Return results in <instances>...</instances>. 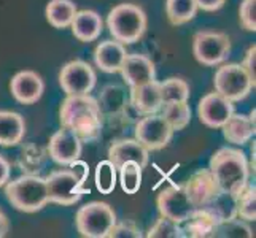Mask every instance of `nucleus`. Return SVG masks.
<instances>
[{"instance_id": "1", "label": "nucleus", "mask_w": 256, "mask_h": 238, "mask_svg": "<svg viewBox=\"0 0 256 238\" xmlns=\"http://www.w3.org/2000/svg\"><path fill=\"white\" fill-rule=\"evenodd\" d=\"M60 126L83 140H94L102 130V110L92 95H67L59 108Z\"/></svg>"}, {"instance_id": "2", "label": "nucleus", "mask_w": 256, "mask_h": 238, "mask_svg": "<svg viewBox=\"0 0 256 238\" xmlns=\"http://www.w3.org/2000/svg\"><path fill=\"white\" fill-rule=\"evenodd\" d=\"M208 170L218 188L237 197L248 184L250 165L246 154L239 148L224 146L212 156Z\"/></svg>"}, {"instance_id": "3", "label": "nucleus", "mask_w": 256, "mask_h": 238, "mask_svg": "<svg viewBox=\"0 0 256 238\" xmlns=\"http://www.w3.org/2000/svg\"><path fill=\"white\" fill-rule=\"evenodd\" d=\"M5 196L12 207L22 213H37L48 202L45 178L35 175H24L5 184Z\"/></svg>"}, {"instance_id": "4", "label": "nucleus", "mask_w": 256, "mask_h": 238, "mask_svg": "<svg viewBox=\"0 0 256 238\" xmlns=\"http://www.w3.org/2000/svg\"><path fill=\"white\" fill-rule=\"evenodd\" d=\"M146 13L136 3H120L107 16V27L113 40L132 45L144 37L146 30Z\"/></svg>"}, {"instance_id": "5", "label": "nucleus", "mask_w": 256, "mask_h": 238, "mask_svg": "<svg viewBox=\"0 0 256 238\" xmlns=\"http://www.w3.org/2000/svg\"><path fill=\"white\" fill-rule=\"evenodd\" d=\"M76 231L86 238H107L116 224V213L105 202H90L78 208L75 216Z\"/></svg>"}, {"instance_id": "6", "label": "nucleus", "mask_w": 256, "mask_h": 238, "mask_svg": "<svg viewBox=\"0 0 256 238\" xmlns=\"http://www.w3.org/2000/svg\"><path fill=\"white\" fill-rule=\"evenodd\" d=\"M231 52V40L223 32L200 30L192 37V54L199 64L216 67L226 62Z\"/></svg>"}, {"instance_id": "7", "label": "nucleus", "mask_w": 256, "mask_h": 238, "mask_svg": "<svg viewBox=\"0 0 256 238\" xmlns=\"http://www.w3.org/2000/svg\"><path fill=\"white\" fill-rule=\"evenodd\" d=\"M214 86L215 91L228 100L242 102L250 95L256 84L240 64H224L215 72Z\"/></svg>"}, {"instance_id": "8", "label": "nucleus", "mask_w": 256, "mask_h": 238, "mask_svg": "<svg viewBox=\"0 0 256 238\" xmlns=\"http://www.w3.org/2000/svg\"><path fill=\"white\" fill-rule=\"evenodd\" d=\"M45 183L50 204L70 207L80 202L83 194H86L75 172L68 169L51 172L45 178Z\"/></svg>"}, {"instance_id": "9", "label": "nucleus", "mask_w": 256, "mask_h": 238, "mask_svg": "<svg viewBox=\"0 0 256 238\" xmlns=\"http://www.w3.org/2000/svg\"><path fill=\"white\" fill-rule=\"evenodd\" d=\"M97 81L94 68L84 60H70L59 73V86L67 95L90 94Z\"/></svg>"}, {"instance_id": "10", "label": "nucleus", "mask_w": 256, "mask_h": 238, "mask_svg": "<svg viewBox=\"0 0 256 238\" xmlns=\"http://www.w3.org/2000/svg\"><path fill=\"white\" fill-rule=\"evenodd\" d=\"M174 135L172 127L167 124L162 114H145L136 126V140L148 151H160L170 143Z\"/></svg>"}, {"instance_id": "11", "label": "nucleus", "mask_w": 256, "mask_h": 238, "mask_svg": "<svg viewBox=\"0 0 256 238\" xmlns=\"http://www.w3.org/2000/svg\"><path fill=\"white\" fill-rule=\"evenodd\" d=\"M156 205L161 216L172 219L176 224H183L196 211L183 184H170L169 188L162 189L158 196Z\"/></svg>"}, {"instance_id": "12", "label": "nucleus", "mask_w": 256, "mask_h": 238, "mask_svg": "<svg viewBox=\"0 0 256 238\" xmlns=\"http://www.w3.org/2000/svg\"><path fill=\"white\" fill-rule=\"evenodd\" d=\"M232 113L234 102L228 100L216 91L206 94L198 105L199 119L208 129H222L224 122L232 116Z\"/></svg>"}, {"instance_id": "13", "label": "nucleus", "mask_w": 256, "mask_h": 238, "mask_svg": "<svg viewBox=\"0 0 256 238\" xmlns=\"http://www.w3.org/2000/svg\"><path fill=\"white\" fill-rule=\"evenodd\" d=\"M48 151L51 159L59 165H70L76 159H80L83 151L82 138L74 134L70 129L60 127L54 135L50 138Z\"/></svg>"}, {"instance_id": "14", "label": "nucleus", "mask_w": 256, "mask_h": 238, "mask_svg": "<svg viewBox=\"0 0 256 238\" xmlns=\"http://www.w3.org/2000/svg\"><path fill=\"white\" fill-rule=\"evenodd\" d=\"M10 91L16 102L22 105H34L42 99L45 92V83L34 70H21L12 78Z\"/></svg>"}, {"instance_id": "15", "label": "nucleus", "mask_w": 256, "mask_h": 238, "mask_svg": "<svg viewBox=\"0 0 256 238\" xmlns=\"http://www.w3.org/2000/svg\"><path fill=\"white\" fill-rule=\"evenodd\" d=\"M183 186L194 210H204L220 191L218 184L208 169H200L196 173H192L190 180L183 183Z\"/></svg>"}, {"instance_id": "16", "label": "nucleus", "mask_w": 256, "mask_h": 238, "mask_svg": "<svg viewBox=\"0 0 256 238\" xmlns=\"http://www.w3.org/2000/svg\"><path fill=\"white\" fill-rule=\"evenodd\" d=\"M108 161L116 167V170L126 162H136L145 169L150 162V151L136 138L118 140L108 149Z\"/></svg>"}, {"instance_id": "17", "label": "nucleus", "mask_w": 256, "mask_h": 238, "mask_svg": "<svg viewBox=\"0 0 256 238\" xmlns=\"http://www.w3.org/2000/svg\"><path fill=\"white\" fill-rule=\"evenodd\" d=\"M122 79L130 86H140L156 79V67L150 57L144 54H128L121 67Z\"/></svg>"}, {"instance_id": "18", "label": "nucleus", "mask_w": 256, "mask_h": 238, "mask_svg": "<svg viewBox=\"0 0 256 238\" xmlns=\"http://www.w3.org/2000/svg\"><path fill=\"white\" fill-rule=\"evenodd\" d=\"M222 130L229 143H232L236 146L246 145L256 134L254 110L250 114L232 113V116L223 124Z\"/></svg>"}, {"instance_id": "19", "label": "nucleus", "mask_w": 256, "mask_h": 238, "mask_svg": "<svg viewBox=\"0 0 256 238\" xmlns=\"http://www.w3.org/2000/svg\"><path fill=\"white\" fill-rule=\"evenodd\" d=\"M130 103L142 114H153L160 111L162 107L160 81L153 79L150 83L130 87Z\"/></svg>"}, {"instance_id": "20", "label": "nucleus", "mask_w": 256, "mask_h": 238, "mask_svg": "<svg viewBox=\"0 0 256 238\" xmlns=\"http://www.w3.org/2000/svg\"><path fill=\"white\" fill-rule=\"evenodd\" d=\"M126 56L124 45L116 40H105L94 49V62L105 73H118Z\"/></svg>"}, {"instance_id": "21", "label": "nucleus", "mask_w": 256, "mask_h": 238, "mask_svg": "<svg viewBox=\"0 0 256 238\" xmlns=\"http://www.w3.org/2000/svg\"><path fill=\"white\" fill-rule=\"evenodd\" d=\"M70 27H72V33L76 40H80L83 43H90L100 37V33L104 30V21L97 11L82 10L75 13Z\"/></svg>"}, {"instance_id": "22", "label": "nucleus", "mask_w": 256, "mask_h": 238, "mask_svg": "<svg viewBox=\"0 0 256 238\" xmlns=\"http://www.w3.org/2000/svg\"><path fill=\"white\" fill-rule=\"evenodd\" d=\"M26 135V121L20 113L0 110V146H18Z\"/></svg>"}, {"instance_id": "23", "label": "nucleus", "mask_w": 256, "mask_h": 238, "mask_svg": "<svg viewBox=\"0 0 256 238\" xmlns=\"http://www.w3.org/2000/svg\"><path fill=\"white\" fill-rule=\"evenodd\" d=\"M215 218L208 215L206 210H196L183 223V235L190 238H212L216 227Z\"/></svg>"}, {"instance_id": "24", "label": "nucleus", "mask_w": 256, "mask_h": 238, "mask_svg": "<svg viewBox=\"0 0 256 238\" xmlns=\"http://www.w3.org/2000/svg\"><path fill=\"white\" fill-rule=\"evenodd\" d=\"M76 11V3L72 0H50L45 8V16L54 29H67Z\"/></svg>"}, {"instance_id": "25", "label": "nucleus", "mask_w": 256, "mask_h": 238, "mask_svg": "<svg viewBox=\"0 0 256 238\" xmlns=\"http://www.w3.org/2000/svg\"><path fill=\"white\" fill-rule=\"evenodd\" d=\"M204 210L215 218L216 223L231 221L237 218V197L220 189Z\"/></svg>"}, {"instance_id": "26", "label": "nucleus", "mask_w": 256, "mask_h": 238, "mask_svg": "<svg viewBox=\"0 0 256 238\" xmlns=\"http://www.w3.org/2000/svg\"><path fill=\"white\" fill-rule=\"evenodd\" d=\"M196 0H166V14L172 25H183L196 17Z\"/></svg>"}, {"instance_id": "27", "label": "nucleus", "mask_w": 256, "mask_h": 238, "mask_svg": "<svg viewBox=\"0 0 256 238\" xmlns=\"http://www.w3.org/2000/svg\"><path fill=\"white\" fill-rule=\"evenodd\" d=\"M162 118L167 121V124L172 127L174 132L183 130L191 121V108L188 102H170L164 103L162 107Z\"/></svg>"}, {"instance_id": "28", "label": "nucleus", "mask_w": 256, "mask_h": 238, "mask_svg": "<svg viewBox=\"0 0 256 238\" xmlns=\"http://www.w3.org/2000/svg\"><path fill=\"white\" fill-rule=\"evenodd\" d=\"M162 105L170 102H188L190 100V84L182 78H167L162 83H160Z\"/></svg>"}, {"instance_id": "29", "label": "nucleus", "mask_w": 256, "mask_h": 238, "mask_svg": "<svg viewBox=\"0 0 256 238\" xmlns=\"http://www.w3.org/2000/svg\"><path fill=\"white\" fill-rule=\"evenodd\" d=\"M116 167H114L108 159L100 161L96 167V173H94V181H96V188L100 194H112L116 186Z\"/></svg>"}, {"instance_id": "30", "label": "nucleus", "mask_w": 256, "mask_h": 238, "mask_svg": "<svg viewBox=\"0 0 256 238\" xmlns=\"http://www.w3.org/2000/svg\"><path fill=\"white\" fill-rule=\"evenodd\" d=\"M120 184L121 189L129 196H134L142 186V167L136 162H126L120 167Z\"/></svg>"}, {"instance_id": "31", "label": "nucleus", "mask_w": 256, "mask_h": 238, "mask_svg": "<svg viewBox=\"0 0 256 238\" xmlns=\"http://www.w3.org/2000/svg\"><path fill=\"white\" fill-rule=\"evenodd\" d=\"M237 218L245 223L256 221V188L246 184L245 189L237 196Z\"/></svg>"}, {"instance_id": "32", "label": "nucleus", "mask_w": 256, "mask_h": 238, "mask_svg": "<svg viewBox=\"0 0 256 238\" xmlns=\"http://www.w3.org/2000/svg\"><path fill=\"white\" fill-rule=\"evenodd\" d=\"M254 234L252 229L245 224V221L236 218L231 221L218 223L212 238H252Z\"/></svg>"}, {"instance_id": "33", "label": "nucleus", "mask_w": 256, "mask_h": 238, "mask_svg": "<svg viewBox=\"0 0 256 238\" xmlns=\"http://www.w3.org/2000/svg\"><path fill=\"white\" fill-rule=\"evenodd\" d=\"M146 237L148 238H182L184 235H183L182 224H176L172 219L161 216L154 223V226L148 231Z\"/></svg>"}, {"instance_id": "34", "label": "nucleus", "mask_w": 256, "mask_h": 238, "mask_svg": "<svg viewBox=\"0 0 256 238\" xmlns=\"http://www.w3.org/2000/svg\"><path fill=\"white\" fill-rule=\"evenodd\" d=\"M239 22L246 32H256V0H244L240 3Z\"/></svg>"}, {"instance_id": "35", "label": "nucleus", "mask_w": 256, "mask_h": 238, "mask_svg": "<svg viewBox=\"0 0 256 238\" xmlns=\"http://www.w3.org/2000/svg\"><path fill=\"white\" fill-rule=\"evenodd\" d=\"M140 237H144V235L134 223H130V221L118 223L116 221V224L112 227V231L107 238H140Z\"/></svg>"}, {"instance_id": "36", "label": "nucleus", "mask_w": 256, "mask_h": 238, "mask_svg": "<svg viewBox=\"0 0 256 238\" xmlns=\"http://www.w3.org/2000/svg\"><path fill=\"white\" fill-rule=\"evenodd\" d=\"M240 65L245 68V72L248 73V76L252 78V81L256 84V46L254 45L246 49L245 59H244V62Z\"/></svg>"}, {"instance_id": "37", "label": "nucleus", "mask_w": 256, "mask_h": 238, "mask_svg": "<svg viewBox=\"0 0 256 238\" xmlns=\"http://www.w3.org/2000/svg\"><path fill=\"white\" fill-rule=\"evenodd\" d=\"M196 3H198L199 10L207 11V13H214V11L222 10L226 3V0H196Z\"/></svg>"}, {"instance_id": "38", "label": "nucleus", "mask_w": 256, "mask_h": 238, "mask_svg": "<svg viewBox=\"0 0 256 238\" xmlns=\"http://www.w3.org/2000/svg\"><path fill=\"white\" fill-rule=\"evenodd\" d=\"M70 167H72V170L78 176L80 183L84 184V181L88 180V175H90V167H88V164L83 162V161H80V159H76L74 164H70Z\"/></svg>"}, {"instance_id": "39", "label": "nucleus", "mask_w": 256, "mask_h": 238, "mask_svg": "<svg viewBox=\"0 0 256 238\" xmlns=\"http://www.w3.org/2000/svg\"><path fill=\"white\" fill-rule=\"evenodd\" d=\"M12 175V165L4 156H0V188H4L5 184L10 181Z\"/></svg>"}, {"instance_id": "40", "label": "nucleus", "mask_w": 256, "mask_h": 238, "mask_svg": "<svg viewBox=\"0 0 256 238\" xmlns=\"http://www.w3.org/2000/svg\"><path fill=\"white\" fill-rule=\"evenodd\" d=\"M10 232V221H8L6 215L0 210V238H4Z\"/></svg>"}]
</instances>
